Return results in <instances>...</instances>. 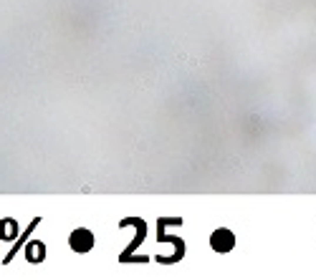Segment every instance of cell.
<instances>
[{
  "mask_svg": "<svg viewBox=\"0 0 316 280\" xmlns=\"http://www.w3.org/2000/svg\"><path fill=\"white\" fill-rule=\"evenodd\" d=\"M210 242H213V247L218 250V252H228V250L235 247V237L230 230H225V227H220V230H215L213 237H210Z\"/></svg>",
  "mask_w": 316,
  "mask_h": 280,
  "instance_id": "cell-1",
  "label": "cell"
},
{
  "mask_svg": "<svg viewBox=\"0 0 316 280\" xmlns=\"http://www.w3.org/2000/svg\"><path fill=\"white\" fill-rule=\"evenodd\" d=\"M71 247L76 252H88V250L94 247V235L83 227H78L76 232H71Z\"/></svg>",
  "mask_w": 316,
  "mask_h": 280,
  "instance_id": "cell-2",
  "label": "cell"
}]
</instances>
